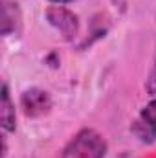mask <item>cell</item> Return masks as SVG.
Masks as SVG:
<instances>
[{
	"label": "cell",
	"instance_id": "6da1fadb",
	"mask_svg": "<svg viewBox=\"0 0 156 158\" xmlns=\"http://www.w3.org/2000/svg\"><path fill=\"white\" fill-rule=\"evenodd\" d=\"M107 143L94 129H83L68 142L59 158H105Z\"/></svg>",
	"mask_w": 156,
	"mask_h": 158
},
{
	"label": "cell",
	"instance_id": "7a4b0ae2",
	"mask_svg": "<svg viewBox=\"0 0 156 158\" xmlns=\"http://www.w3.org/2000/svg\"><path fill=\"white\" fill-rule=\"evenodd\" d=\"M46 19L66 40H72L77 35L79 31L77 17L70 9H66L63 6H51V7L46 9Z\"/></svg>",
	"mask_w": 156,
	"mask_h": 158
},
{
	"label": "cell",
	"instance_id": "3957f363",
	"mask_svg": "<svg viewBox=\"0 0 156 158\" xmlns=\"http://www.w3.org/2000/svg\"><path fill=\"white\" fill-rule=\"evenodd\" d=\"M130 131L143 143H153L156 140V99H153L140 112V116L134 119Z\"/></svg>",
	"mask_w": 156,
	"mask_h": 158
},
{
	"label": "cell",
	"instance_id": "277c9868",
	"mask_svg": "<svg viewBox=\"0 0 156 158\" xmlns=\"http://www.w3.org/2000/svg\"><path fill=\"white\" fill-rule=\"evenodd\" d=\"M20 105L24 109V114L30 118H37L46 114L51 109V99L48 96V92L40 90V88H30L22 94L20 98Z\"/></svg>",
	"mask_w": 156,
	"mask_h": 158
},
{
	"label": "cell",
	"instance_id": "5b68a950",
	"mask_svg": "<svg viewBox=\"0 0 156 158\" xmlns=\"http://www.w3.org/2000/svg\"><path fill=\"white\" fill-rule=\"evenodd\" d=\"M0 118H2L4 131H15V107L11 103L7 85L2 86V112H0Z\"/></svg>",
	"mask_w": 156,
	"mask_h": 158
},
{
	"label": "cell",
	"instance_id": "8992f818",
	"mask_svg": "<svg viewBox=\"0 0 156 158\" xmlns=\"http://www.w3.org/2000/svg\"><path fill=\"white\" fill-rule=\"evenodd\" d=\"M145 86H147V92L151 96H156V53H154V63H153V68H151V74L147 77Z\"/></svg>",
	"mask_w": 156,
	"mask_h": 158
},
{
	"label": "cell",
	"instance_id": "52a82bcc",
	"mask_svg": "<svg viewBox=\"0 0 156 158\" xmlns=\"http://www.w3.org/2000/svg\"><path fill=\"white\" fill-rule=\"evenodd\" d=\"M50 2H55V4H68V2H72V0H50Z\"/></svg>",
	"mask_w": 156,
	"mask_h": 158
}]
</instances>
